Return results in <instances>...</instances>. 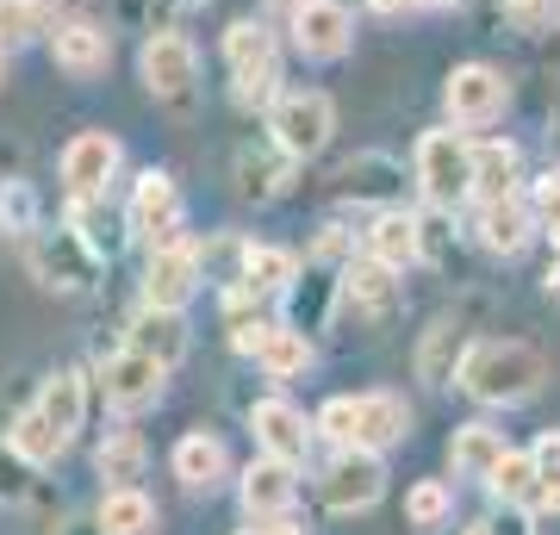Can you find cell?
Masks as SVG:
<instances>
[{"mask_svg": "<svg viewBox=\"0 0 560 535\" xmlns=\"http://www.w3.org/2000/svg\"><path fill=\"white\" fill-rule=\"evenodd\" d=\"M541 380H548L541 349L536 342H517V337L474 342L467 361H460V386L480 398V405H523V398L541 393Z\"/></svg>", "mask_w": 560, "mask_h": 535, "instance_id": "obj_1", "label": "cell"}, {"mask_svg": "<svg viewBox=\"0 0 560 535\" xmlns=\"http://www.w3.org/2000/svg\"><path fill=\"white\" fill-rule=\"evenodd\" d=\"M318 437H330L337 449H393L411 437V405L393 393H361V398H330L318 411Z\"/></svg>", "mask_w": 560, "mask_h": 535, "instance_id": "obj_2", "label": "cell"}, {"mask_svg": "<svg viewBox=\"0 0 560 535\" xmlns=\"http://www.w3.org/2000/svg\"><path fill=\"white\" fill-rule=\"evenodd\" d=\"M138 69H143V88H150L156 106H168V113H194L200 106V50H194V38L150 32Z\"/></svg>", "mask_w": 560, "mask_h": 535, "instance_id": "obj_3", "label": "cell"}, {"mask_svg": "<svg viewBox=\"0 0 560 535\" xmlns=\"http://www.w3.org/2000/svg\"><path fill=\"white\" fill-rule=\"evenodd\" d=\"M25 261H32V275L44 287H57V293H88L94 280H101V249L81 237L75 224H57V231H32L25 237Z\"/></svg>", "mask_w": 560, "mask_h": 535, "instance_id": "obj_4", "label": "cell"}, {"mask_svg": "<svg viewBox=\"0 0 560 535\" xmlns=\"http://www.w3.org/2000/svg\"><path fill=\"white\" fill-rule=\"evenodd\" d=\"M418 187L442 212H455L460 199H474V143L460 138L455 125L418 138Z\"/></svg>", "mask_w": 560, "mask_h": 535, "instance_id": "obj_5", "label": "cell"}, {"mask_svg": "<svg viewBox=\"0 0 560 535\" xmlns=\"http://www.w3.org/2000/svg\"><path fill=\"white\" fill-rule=\"evenodd\" d=\"M330 131H337V106H330V94H318V88H293V94H280L275 106H268V138H275L293 162L318 156L324 143H330Z\"/></svg>", "mask_w": 560, "mask_h": 535, "instance_id": "obj_6", "label": "cell"}, {"mask_svg": "<svg viewBox=\"0 0 560 535\" xmlns=\"http://www.w3.org/2000/svg\"><path fill=\"white\" fill-rule=\"evenodd\" d=\"M386 492V467L374 449H342L330 467H324L318 479V498H324V511H337V516H361V511H374Z\"/></svg>", "mask_w": 560, "mask_h": 535, "instance_id": "obj_7", "label": "cell"}, {"mask_svg": "<svg viewBox=\"0 0 560 535\" xmlns=\"http://www.w3.org/2000/svg\"><path fill=\"white\" fill-rule=\"evenodd\" d=\"M442 100H448V119L460 131H480V125H492L504 113L511 88H504V75L492 62H460L455 75H448V88H442Z\"/></svg>", "mask_w": 560, "mask_h": 535, "instance_id": "obj_8", "label": "cell"}, {"mask_svg": "<svg viewBox=\"0 0 560 535\" xmlns=\"http://www.w3.org/2000/svg\"><path fill=\"white\" fill-rule=\"evenodd\" d=\"M200 243H162V249H150V268H143V305H168V312H180L187 299L200 293Z\"/></svg>", "mask_w": 560, "mask_h": 535, "instance_id": "obj_9", "label": "cell"}, {"mask_svg": "<svg viewBox=\"0 0 560 535\" xmlns=\"http://www.w3.org/2000/svg\"><path fill=\"white\" fill-rule=\"evenodd\" d=\"M162 386H168V368H162L156 356H143V349H119V356L101 361V393H106V405H119V411L156 405Z\"/></svg>", "mask_w": 560, "mask_h": 535, "instance_id": "obj_10", "label": "cell"}, {"mask_svg": "<svg viewBox=\"0 0 560 535\" xmlns=\"http://www.w3.org/2000/svg\"><path fill=\"white\" fill-rule=\"evenodd\" d=\"M131 237H143L150 249H162V243H180V187L168 175H150L131 187Z\"/></svg>", "mask_w": 560, "mask_h": 535, "instance_id": "obj_11", "label": "cell"}, {"mask_svg": "<svg viewBox=\"0 0 560 535\" xmlns=\"http://www.w3.org/2000/svg\"><path fill=\"white\" fill-rule=\"evenodd\" d=\"M355 38V20H349V7L342 0H305L300 13H293V50L312 62H330L349 50Z\"/></svg>", "mask_w": 560, "mask_h": 535, "instance_id": "obj_12", "label": "cell"}, {"mask_svg": "<svg viewBox=\"0 0 560 535\" xmlns=\"http://www.w3.org/2000/svg\"><path fill=\"white\" fill-rule=\"evenodd\" d=\"M249 430H256L261 455H280V461H293V467L312 455V437H318V423H305V411H293L287 398H261L256 411H249Z\"/></svg>", "mask_w": 560, "mask_h": 535, "instance_id": "obj_13", "label": "cell"}, {"mask_svg": "<svg viewBox=\"0 0 560 535\" xmlns=\"http://www.w3.org/2000/svg\"><path fill=\"white\" fill-rule=\"evenodd\" d=\"M119 138L113 131H81V138H69V150H62V187L69 194H106V181L119 175Z\"/></svg>", "mask_w": 560, "mask_h": 535, "instance_id": "obj_14", "label": "cell"}, {"mask_svg": "<svg viewBox=\"0 0 560 535\" xmlns=\"http://www.w3.org/2000/svg\"><path fill=\"white\" fill-rule=\"evenodd\" d=\"M293 492H300V467L280 455H256L249 467H243V511L256 516H287V504H293Z\"/></svg>", "mask_w": 560, "mask_h": 535, "instance_id": "obj_15", "label": "cell"}, {"mask_svg": "<svg viewBox=\"0 0 560 535\" xmlns=\"http://www.w3.org/2000/svg\"><path fill=\"white\" fill-rule=\"evenodd\" d=\"M399 268H386V261H374V256H361V261H349L342 268V305L355 317H393L399 312Z\"/></svg>", "mask_w": 560, "mask_h": 535, "instance_id": "obj_16", "label": "cell"}, {"mask_svg": "<svg viewBox=\"0 0 560 535\" xmlns=\"http://www.w3.org/2000/svg\"><path fill=\"white\" fill-rule=\"evenodd\" d=\"M50 57H57V69H69V75H101L106 62H113V32L94 20H62L57 32H50Z\"/></svg>", "mask_w": 560, "mask_h": 535, "instance_id": "obj_17", "label": "cell"}, {"mask_svg": "<svg viewBox=\"0 0 560 535\" xmlns=\"http://www.w3.org/2000/svg\"><path fill=\"white\" fill-rule=\"evenodd\" d=\"M293 187V156L280 150V143H243L237 150V194L268 206Z\"/></svg>", "mask_w": 560, "mask_h": 535, "instance_id": "obj_18", "label": "cell"}, {"mask_svg": "<svg viewBox=\"0 0 560 535\" xmlns=\"http://www.w3.org/2000/svg\"><path fill=\"white\" fill-rule=\"evenodd\" d=\"M536 231V206L523 194H504V199H480V243L492 256H523V243Z\"/></svg>", "mask_w": 560, "mask_h": 535, "instance_id": "obj_19", "label": "cell"}, {"mask_svg": "<svg viewBox=\"0 0 560 535\" xmlns=\"http://www.w3.org/2000/svg\"><path fill=\"white\" fill-rule=\"evenodd\" d=\"M368 256L386 261V268H411V261H423V219L418 212L386 206L381 219L368 224Z\"/></svg>", "mask_w": 560, "mask_h": 535, "instance_id": "obj_20", "label": "cell"}, {"mask_svg": "<svg viewBox=\"0 0 560 535\" xmlns=\"http://www.w3.org/2000/svg\"><path fill=\"white\" fill-rule=\"evenodd\" d=\"M187 317L168 312V305H143L138 317H131V349H143V356H156L162 368H175V361H187Z\"/></svg>", "mask_w": 560, "mask_h": 535, "instance_id": "obj_21", "label": "cell"}, {"mask_svg": "<svg viewBox=\"0 0 560 535\" xmlns=\"http://www.w3.org/2000/svg\"><path fill=\"white\" fill-rule=\"evenodd\" d=\"M523 181V150L511 138H480L474 143V199H504Z\"/></svg>", "mask_w": 560, "mask_h": 535, "instance_id": "obj_22", "label": "cell"}, {"mask_svg": "<svg viewBox=\"0 0 560 535\" xmlns=\"http://www.w3.org/2000/svg\"><path fill=\"white\" fill-rule=\"evenodd\" d=\"M541 486H548V474L536 467V455H517V449H504V461L486 474V492L517 511H541Z\"/></svg>", "mask_w": 560, "mask_h": 535, "instance_id": "obj_23", "label": "cell"}, {"mask_svg": "<svg viewBox=\"0 0 560 535\" xmlns=\"http://www.w3.org/2000/svg\"><path fill=\"white\" fill-rule=\"evenodd\" d=\"M224 474H231V455H224V442H219V437L194 430V437H180V442H175V479H180V486H194V492H212Z\"/></svg>", "mask_w": 560, "mask_h": 535, "instance_id": "obj_24", "label": "cell"}, {"mask_svg": "<svg viewBox=\"0 0 560 535\" xmlns=\"http://www.w3.org/2000/svg\"><path fill=\"white\" fill-rule=\"evenodd\" d=\"M460 361H467V337H460V324H455V317L430 324V330H423V349H418V374L430 380V386H448V380H460Z\"/></svg>", "mask_w": 560, "mask_h": 535, "instance_id": "obj_25", "label": "cell"}, {"mask_svg": "<svg viewBox=\"0 0 560 535\" xmlns=\"http://www.w3.org/2000/svg\"><path fill=\"white\" fill-rule=\"evenodd\" d=\"M69 0H0V50H20V44L57 32V13Z\"/></svg>", "mask_w": 560, "mask_h": 535, "instance_id": "obj_26", "label": "cell"}, {"mask_svg": "<svg viewBox=\"0 0 560 535\" xmlns=\"http://www.w3.org/2000/svg\"><path fill=\"white\" fill-rule=\"evenodd\" d=\"M293 280H300V256H293V249L249 243V256H243V287H256V293H268V299H287Z\"/></svg>", "mask_w": 560, "mask_h": 535, "instance_id": "obj_27", "label": "cell"}, {"mask_svg": "<svg viewBox=\"0 0 560 535\" xmlns=\"http://www.w3.org/2000/svg\"><path fill=\"white\" fill-rule=\"evenodd\" d=\"M69 224H75V231L94 243L101 256H119L125 237H131V212H113V206H101V194H81L75 212H69Z\"/></svg>", "mask_w": 560, "mask_h": 535, "instance_id": "obj_28", "label": "cell"}, {"mask_svg": "<svg viewBox=\"0 0 560 535\" xmlns=\"http://www.w3.org/2000/svg\"><path fill=\"white\" fill-rule=\"evenodd\" d=\"M101 535H156V504L138 492V486H113L101 498V516H94Z\"/></svg>", "mask_w": 560, "mask_h": 535, "instance_id": "obj_29", "label": "cell"}, {"mask_svg": "<svg viewBox=\"0 0 560 535\" xmlns=\"http://www.w3.org/2000/svg\"><path fill=\"white\" fill-rule=\"evenodd\" d=\"M224 62H231V75H243V69H275V62H280V38H275V25H261V20H237L231 32H224Z\"/></svg>", "mask_w": 560, "mask_h": 535, "instance_id": "obj_30", "label": "cell"}, {"mask_svg": "<svg viewBox=\"0 0 560 535\" xmlns=\"http://www.w3.org/2000/svg\"><path fill=\"white\" fill-rule=\"evenodd\" d=\"M448 461H455V474L486 479V474L504 461V437L492 430V423H460L455 442H448Z\"/></svg>", "mask_w": 560, "mask_h": 535, "instance_id": "obj_31", "label": "cell"}, {"mask_svg": "<svg viewBox=\"0 0 560 535\" xmlns=\"http://www.w3.org/2000/svg\"><path fill=\"white\" fill-rule=\"evenodd\" d=\"M38 411L50 417V423H57L62 437H75V430H81V411H88V374H75V368L50 374V380H44Z\"/></svg>", "mask_w": 560, "mask_h": 535, "instance_id": "obj_32", "label": "cell"}, {"mask_svg": "<svg viewBox=\"0 0 560 535\" xmlns=\"http://www.w3.org/2000/svg\"><path fill=\"white\" fill-rule=\"evenodd\" d=\"M7 442H13V449H20V455L32 461V467H50V461H57L62 449H69V437H62V430H57V423H50V417L38 411V405H32L25 417H13V430H7Z\"/></svg>", "mask_w": 560, "mask_h": 535, "instance_id": "obj_33", "label": "cell"}, {"mask_svg": "<svg viewBox=\"0 0 560 535\" xmlns=\"http://www.w3.org/2000/svg\"><path fill=\"white\" fill-rule=\"evenodd\" d=\"M143 461H150V449H143L138 430H113V437L101 442L94 467H101V479H113V486H138V479H143Z\"/></svg>", "mask_w": 560, "mask_h": 535, "instance_id": "obj_34", "label": "cell"}, {"mask_svg": "<svg viewBox=\"0 0 560 535\" xmlns=\"http://www.w3.org/2000/svg\"><path fill=\"white\" fill-rule=\"evenodd\" d=\"M261 374L268 380H300L305 368H312V342H305V330H280L275 324V337L261 342Z\"/></svg>", "mask_w": 560, "mask_h": 535, "instance_id": "obj_35", "label": "cell"}, {"mask_svg": "<svg viewBox=\"0 0 560 535\" xmlns=\"http://www.w3.org/2000/svg\"><path fill=\"white\" fill-rule=\"evenodd\" d=\"M386 168H399V162H386V156H355V162H342V175H337V194L342 199H386L399 181H374L386 175Z\"/></svg>", "mask_w": 560, "mask_h": 535, "instance_id": "obj_36", "label": "cell"}, {"mask_svg": "<svg viewBox=\"0 0 560 535\" xmlns=\"http://www.w3.org/2000/svg\"><path fill=\"white\" fill-rule=\"evenodd\" d=\"M243 256H249V243H243V237H212V243H200L206 280H224V287H243Z\"/></svg>", "mask_w": 560, "mask_h": 535, "instance_id": "obj_37", "label": "cell"}, {"mask_svg": "<svg viewBox=\"0 0 560 535\" xmlns=\"http://www.w3.org/2000/svg\"><path fill=\"white\" fill-rule=\"evenodd\" d=\"M330 299H342V275H312L300 287L293 280V312H300V330H312V324H324V312H330Z\"/></svg>", "mask_w": 560, "mask_h": 535, "instance_id": "obj_38", "label": "cell"}, {"mask_svg": "<svg viewBox=\"0 0 560 535\" xmlns=\"http://www.w3.org/2000/svg\"><path fill=\"white\" fill-rule=\"evenodd\" d=\"M0 231H20V237L38 231V199H32L25 181H7V187H0Z\"/></svg>", "mask_w": 560, "mask_h": 535, "instance_id": "obj_39", "label": "cell"}, {"mask_svg": "<svg viewBox=\"0 0 560 535\" xmlns=\"http://www.w3.org/2000/svg\"><path fill=\"white\" fill-rule=\"evenodd\" d=\"M448 504H455L448 486H442V479H423V486H411V498H405V516H411L418 530H436L442 516H448Z\"/></svg>", "mask_w": 560, "mask_h": 535, "instance_id": "obj_40", "label": "cell"}, {"mask_svg": "<svg viewBox=\"0 0 560 535\" xmlns=\"http://www.w3.org/2000/svg\"><path fill=\"white\" fill-rule=\"evenodd\" d=\"M25 498H32V461L13 442H0V504H25Z\"/></svg>", "mask_w": 560, "mask_h": 535, "instance_id": "obj_41", "label": "cell"}, {"mask_svg": "<svg viewBox=\"0 0 560 535\" xmlns=\"http://www.w3.org/2000/svg\"><path fill=\"white\" fill-rule=\"evenodd\" d=\"M529 206H536V224L548 231V243H555V256H560V168H548V175L536 181Z\"/></svg>", "mask_w": 560, "mask_h": 535, "instance_id": "obj_42", "label": "cell"}, {"mask_svg": "<svg viewBox=\"0 0 560 535\" xmlns=\"http://www.w3.org/2000/svg\"><path fill=\"white\" fill-rule=\"evenodd\" d=\"M499 7L517 32H541V25L555 20V0H499Z\"/></svg>", "mask_w": 560, "mask_h": 535, "instance_id": "obj_43", "label": "cell"}, {"mask_svg": "<svg viewBox=\"0 0 560 535\" xmlns=\"http://www.w3.org/2000/svg\"><path fill=\"white\" fill-rule=\"evenodd\" d=\"M486 535H529V511L504 504V516H492V523H486Z\"/></svg>", "mask_w": 560, "mask_h": 535, "instance_id": "obj_44", "label": "cell"}, {"mask_svg": "<svg viewBox=\"0 0 560 535\" xmlns=\"http://www.w3.org/2000/svg\"><path fill=\"white\" fill-rule=\"evenodd\" d=\"M529 455H536V467H541V474L555 479V474H560V430H548V437H541L536 449H529Z\"/></svg>", "mask_w": 560, "mask_h": 535, "instance_id": "obj_45", "label": "cell"}, {"mask_svg": "<svg viewBox=\"0 0 560 535\" xmlns=\"http://www.w3.org/2000/svg\"><path fill=\"white\" fill-rule=\"evenodd\" d=\"M374 13H386V20H399V13H411V7H423V0H368Z\"/></svg>", "mask_w": 560, "mask_h": 535, "instance_id": "obj_46", "label": "cell"}, {"mask_svg": "<svg viewBox=\"0 0 560 535\" xmlns=\"http://www.w3.org/2000/svg\"><path fill=\"white\" fill-rule=\"evenodd\" d=\"M541 511H560V474L548 479V486H541Z\"/></svg>", "mask_w": 560, "mask_h": 535, "instance_id": "obj_47", "label": "cell"}, {"mask_svg": "<svg viewBox=\"0 0 560 535\" xmlns=\"http://www.w3.org/2000/svg\"><path fill=\"white\" fill-rule=\"evenodd\" d=\"M548 293H560V261H555V268H548Z\"/></svg>", "mask_w": 560, "mask_h": 535, "instance_id": "obj_48", "label": "cell"}, {"mask_svg": "<svg viewBox=\"0 0 560 535\" xmlns=\"http://www.w3.org/2000/svg\"><path fill=\"white\" fill-rule=\"evenodd\" d=\"M268 7H287V13H300L305 0H268Z\"/></svg>", "mask_w": 560, "mask_h": 535, "instance_id": "obj_49", "label": "cell"}, {"mask_svg": "<svg viewBox=\"0 0 560 535\" xmlns=\"http://www.w3.org/2000/svg\"><path fill=\"white\" fill-rule=\"evenodd\" d=\"M423 7H460V0H423Z\"/></svg>", "mask_w": 560, "mask_h": 535, "instance_id": "obj_50", "label": "cell"}, {"mask_svg": "<svg viewBox=\"0 0 560 535\" xmlns=\"http://www.w3.org/2000/svg\"><path fill=\"white\" fill-rule=\"evenodd\" d=\"M175 7H206V0H175Z\"/></svg>", "mask_w": 560, "mask_h": 535, "instance_id": "obj_51", "label": "cell"}, {"mask_svg": "<svg viewBox=\"0 0 560 535\" xmlns=\"http://www.w3.org/2000/svg\"><path fill=\"white\" fill-rule=\"evenodd\" d=\"M0 75H7V50H0Z\"/></svg>", "mask_w": 560, "mask_h": 535, "instance_id": "obj_52", "label": "cell"}, {"mask_svg": "<svg viewBox=\"0 0 560 535\" xmlns=\"http://www.w3.org/2000/svg\"><path fill=\"white\" fill-rule=\"evenodd\" d=\"M243 535H256V530H243Z\"/></svg>", "mask_w": 560, "mask_h": 535, "instance_id": "obj_53", "label": "cell"}]
</instances>
